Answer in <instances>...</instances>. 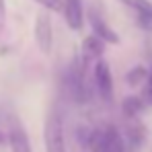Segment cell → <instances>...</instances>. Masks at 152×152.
<instances>
[{
    "mask_svg": "<svg viewBox=\"0 0 152 152\" xmlns=\"http://www.w3.org/2000/svg\"><path fill=\"white\" fill-rule=\"evenodd\" d=\"M4 140H6V136H4V134L0 132V144H4Z\"/></svg>",
    "mask_w": 152,
    "mask_h": 152,
    "instance_id": "16",
    "label": "cell"
},
{
    "mask_svg": "<svg viewBox=\"0 0 152 152\" xmlns=\"http://www.w3.org/2000/svg\"><path fill=\"white\" fill-rule=\"evenodd\" d=\"M146 95H144V101L152 105V70H148V78H146Z\"/></svg>",
    "mask_w": 152,
    "mask_h": 152,
    "instance_id": "14",
    "label": "cell"
},
{
    "mask_svg": "<svg viewBox=\"0 0 152 152\" xmlns=\"http://www.w3.org/2000/svg\"><path fill=\"white\" fill-rule=\"evenodd\" d=\"M33 35H35V43L43 53H50L53 48V25L48 12H39L35 19L33 27Z\"/></svg>",
    "mask_w": 152,
    "mask_h": 152,
    "instance_id": "4",
    "label": "cell"
},
{
    "mask_svg": "<svg viewBox=\"0 0 152 152\" xmlns=\"http://www.w3.org/2000/svg\"><path fill=\"white\" fill-rule=\"evenodd\" d=\"M93 82H95V91L99 95V99L103 103L113 101V76H111V68L105 60H97L95 68H93Z\"/></svg>",
    "mask_w": 152,
    "mask_h": 152,
    "instance_id": "3",
    "label": "cell"
},
{
    "mask_svg": "<svg viewBox=\"0 0 152 152\" xmlns=\"http://www.w3.org/2000/svg\"><path fill=\"white\" fill-rule=\"evenodd\" d=\"M62 10H64V21L72 31H80L84 23V10H82V0H62Z\"/></svg>",
    "mask_w": 152,
    "mask_h": 152,
    "instance_id": "6",
    "label": "cell"
},
{
    "mask_svg": "<svg viewBox=\"0 0 152 152\" xmlns=\"http://www.w3.org/2000/svg\"><path fill=\"white\" fill-rule=\"evenodd\" d=\"M43 140H45V152H66L64 126H62V117L58 111H51L45 119Z\"/></svg>",
    "mask_w": 152,
    "mask_h": 152,
    "instance_id": "2",
    "label": "cell"
},
{
    "mask_svg": "<svg viewBox=\"0 0 152 152\" xmlns=\"http://www.w3.org/2000/svg\"><path fill=\"white\" fill-rule=\"evenodd\" d=\"M129 121H132V124L126 127V140L134 148H140V146L144 144V140H146V127L138 121V117H136V119H129Z\"/></svg>",
    "mask_w": 152,
    "mask_h": 152,
    "instance_id": "10",
    "label": "cell"
},
{
    "mask_svg": "<svg viewBox=\"0 0 152 152\" xmlns=\"http://www.w3.org/2000/svg\"><path fill=\"white\" fill-rule=\"evenodd\" d=\"M8 142H10V150L12 152H31V144L27 138L25 127L21 126V121H12L10 132H8Z\"/></svg>",
    "mask_w": 152,
    "mask_h": 152,
    "instance_id": "9",
    "label": "cell"
},
{
    "mask_svg": "<svg viewBox=\"0 0 152 152\" xmlns=\"http://www.w3.org/2000/svg\"><path fill=\"white\" fill-rule=\"evenodd\" d=\"M103 51H105V41H103L101 37H97L95 33L82 39V51H80V58H82L86 64L101 60Z\"/></svg>",
    "mask_w": 152,
    "mask_h": 152,
    "instance_id": "7",
    "label": "cell"
},
{
    "mask_svg": "<svg viewBox=\"0 0 152 152\" xmlns=\"http://www.w3.org/2000/svg\"><path fill=\"white\" fill-rule=\"evenodd\" d=\"M37 4H41L45 10H51V12H58L62 10V0H33Z\"/></svg>",
    "mask_w": 152,
    "mask_h": 152,
    "instance_id": "13",
    "label": "cell"
},
{
    "mask_svg": "<svg viewBox=\"0 0 152 152\" xmlns=\"http://www.w3.org/2000/svg\"><path fill=\"white\" fill-rule=\"evenodd\" d=\"M146 78H148V68L146 66H136L126 74V82L129 86H140V84L146 82Z\"/></svg>",
    "mask_w": 152,
    "mask_h": 152,
    "instance_id": "12",
    "label": "cell"
},
{
    "mask_svg": "<svg viewBox=\"0 0 152 152\" xmlns=\"http://www.w3.org/2000/svg\"><path fill=\"white\" fill-rule=\"evenodd\" d=\"M144 109H146V101L142 97H126L121 103V111L127 119H136Z\"/></svg>",
    "mask_w": 152,
    "mask_h": 152,
    "instance_id": "11",
    "label": "cell"
},
{
    "mask_svg": "<svg viewBox=\"0 0 152 152\" xmlns=\"http://www.w3.org/2000/svg\"><path fill=\"white\" fill-rule=\"evenodd\" d=\"M86 146L91 152H124L126 140L115 126H103L88 132Z\"/></svg>",
    "mask_w": 152,
    "mask_h": 152,
    "instance_id": "1",
    "label": "cell"
},
{
    "mask_svg": "<svg viewBox=\"0 0 152 152\" xmlns=\"http://www.w3.org/2000/svg\"><path fill=\"white\" fill-rule=\"evenodd\" d=\"M88 23L93 27V33H95L97 37H101L105 43H109V45H117V43H119V35L107 25L105 17L99 15V10H97L95 6L88 10Z\"/></svg>",
    "mask_w": 152,
    "mask_h": 152,
    "instance_id": "5",
    "label": "cell"
},
{
    "mask_svg": "<svg viewBox=\"0 0 152 152\" xmlns=\"http://www.w3.org/2000/svg\"><path fill=\"white\" fill-rule=\"evenodd\" d=\"M4 17H6V8H4V0H0V27L4 23Z\"/></svg>",
    "mask_w": 152,
    "mask_h": 152,
    "instance_id": "15",
    "label": "cell"
},
{
    "mask_svg": "<svg viewBox=\"0 0 152 152\" xmlns=\"http://www.w3.org/2000/svg\"><path fill=\"white\" fill-rule=\"evenodd\" d=\"M119 2L136 12L140 27L152 29V2L150 0H119Z\"/></svg>",
    "mask_w": 152,
    "mask_h": 152,
    "instance_id": "8",
    "label": "cell"
}]
</instances>
